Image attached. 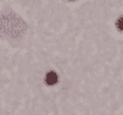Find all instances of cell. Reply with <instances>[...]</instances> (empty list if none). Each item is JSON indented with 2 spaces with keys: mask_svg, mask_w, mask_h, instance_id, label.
<instances>
[{
  "mask_svg": "<svg viewBox=\"0 0 123 115\" xmlns=\"http://www.w3.org/2000/svg\"><path fill=\"white\" fill-rule=\"evenodd\" d=\"M118 27L120 29V30H123V18H120L118 21Z\"/></svg>",
  "mask_w": 123,
  "mask_h": 115,
  "instance_id": "7a4b0ae2",
  "label": "cell"
},
{
  "mask_svg": "<svg viewBox=\"0 0 123 115\" xmlns=\"http://www.w3.org/2000/svg\"><path fill=\"white\" fill-rule=\"evenodd\" d=\"M45 82L48 85H55L57 82V74L53 71H49L48 74L45 75Z\"/></svg>",
  "mask_w": 123,
  "mask_h": 115,
  "instance_id": "6da1fadb",
  "label": "cell"
}]
</instances>
